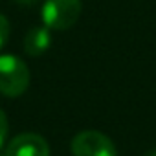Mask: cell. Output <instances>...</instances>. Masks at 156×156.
Wrapping results in <instances>:
<instances>
[{
    "label": "cell",
    "instance_id": "obj_1",
    "mask_svg": "<svg viewBox=\"0 0 156 156\" xmlns=\"http://www.w3.org/2000/svg\"><path fill=\"white\" fill-rule=\"evenodd\" d=\"M30 87V68L17 55H0V94L19 98Z\"/></svg>",
    "mask_w": 156,
    "mask_h": 156
},
{
    "label": "cell",
    "instance_id": "obj_2",
    "mask_svg": "<svg viewBox=\"0 0 156 156\" xmlns=\"http://www.w3.org/2000/svg\"><path fill=\"white\" fill-rule=\"evenodd\" d=\"M81 0H46L41 15L46 28L53 31H64L72 28L81 15Z\"/></svg>",
    "mask_w": 156,
    "mask_h": 156
},
{
    "label": "cell",
    "instance_id": "obj_3",
    "mask_svg": "<svg viewBox=\"0 0 156 156\" xmlns=\"http://www.w3.org/2000/svg\"><path fill=\"white\" fill-rule=\"evenodd\" d=\"M73 156H118L116 145L108 136L98 130H83L72 140Z\"/></svg>",
    "mask_w": 156,
    "mask_h": 156
},
{
    "label": "cell",
    "instance_id": "obj_4",
    "mask_svg": "<svg viewBox=\"0 0 156 156\" xmlns=\"http://www.w3.org/2000/svg\"><path fill=\"white\" fill-rule=\"evenodd\" d=\"M6 156H50L48 141L35 132H22L4 149Z\"/></svg>",
    "mask_w": 156,
    "mask_h": 156
},
{
    "label": "cell",
    "instance_id": "obj_5",
    "mask_svg": "<svg viewBox=\"0 0 156 156\" xmlns=\"http://www.w3.org/2000/svg\"><path fill=\"white\" fill-rule=\"evenodd\" d=\"M50 46H51V33L50 28L46 26L31 28L24 37V51L31 57L42 55L44 51H48Z\"/></svg>",
    "mask_w": 156,
    "mask_h": 156
},
{
    "label": "cell",
    "instance_id": "obj_6",
    "mask_svg": "<svg viewBox=\"0 0 156 156\" xmlns=\"http://www.w3.org/2000/svg\"><path fill=\"white\" fill-rule=\"evenodd\" d=\"M9 31H11V26H9V20L6 19V15L0 13V50H2L9 39Z\"/></svg>",
    "mask_w": 156,
    "mask_h": 156
},
{
    "label": "cell",
    "instance_id": "obj_7",
    "mask_svg": "<svg viewBox=\"0 0 156 156\" xmlns=\"http://www.w3.org/2000/svg\"><path fill=\"white\" fill-rule=\"evenodd\" d=\"M8 130H9V123H8V116L6 112L0 108V149L4 147V141L8 138Z\"/></svg>",
    "mask_w": 156,
    "mask_h": 156
},
{
    "label": "cell",
    "instance_id": "obj_8",
    "mask_svg": "<svg viewBox=\"0 0 156 156\" xmlns=\"http://www.w3.org/2000/svg\"><path fill=\"white\" fill-rule=\"evenodd\" d=\"M19 4H22V6H31V4H35V2H39V0H17Z\"/></svg>",
    "mask_w": 156,
    "mask_h": 156
},
{
    "label": "cell",
    "instance_id": "obj_9",
    "mask_svg": "<svg viewBox=\"0 0 156 156\" xmlns=\"http://www.w3.org/2000/svg\"><path fill=\"white\" fill-rule=\"evenodd\" d=\"M149 156H156V149H154V151H151V152H149Z\"/></svg>",
    "mask_w": 156,
    "mask_h": 156
},
{
    "label": "cell",
    "instance_id": "obj_10",
    "mask_svg": "<svg viewBox=\"0 0 156 156\" xmlns=\"http://www.w3.org/2000/svg\"><path fill=\"white\" fill-rule=\"evenodd\" d=\"M0 156H6V152H2V154H0Z\"/></svg>",
    "mask_w": 156,
    "mask_h": 156
}]
</instances>
